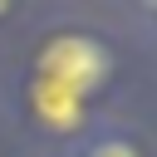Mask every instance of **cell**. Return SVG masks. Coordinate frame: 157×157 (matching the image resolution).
Segmentation results:
<instances>
[{
    "instance_id": "obj_2",
    "label": "cell",
    "mask_w": 157,
    "mask_h": 157,
    "mask_svg": "<svg viewBox=\"0 0 157 157\" xmlns=\"http://www.w3.org/2000/svg\"><path fill=\"white\" fill-rule=\"evenodd\" d=\"M29 103H34L39 123H44L49 132H78V128H83V98H74V93L59 88V83L34 78V83H29Z\"/></svg>"
},
{
    "instance_id": "obj_3",
    "label": "cell",
    "mask_w": 157,
    "mask_h": 157,
    "mask_svg": "<svg viewBox=\"0 0 157 157\" xmlns=\"http://www.w3.org/2000/svg\"><path fill=\"white\" fill-rule=\"evenodd\" d=\"M83 157H137V147H132V142H123V137H98Z\"/></svg>"
},
{
    "instance_id": "obj_1",
    "label": "cell",
    "mask_w": 157,
    "mask_h": 157,
    "mask_svg": "<svg viewBox=\"0 0 157 157\" xmlns=\"http://www.w3.org/2000/svg\"><path fill=\"white\" fill-rule=\"evenodd\" d=\"M108 74H113V54L93 34H54L39 49V78L69 88L74 98H88L93 88H103Z\"/></svg>"
}]
</instances>
